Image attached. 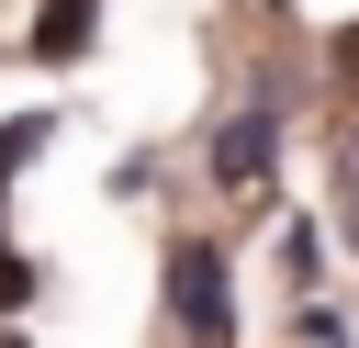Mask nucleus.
Here are the masks:
<instances>
[{
  "label": "nucleus",
  "mask_w": 359,
  "mask_h": 348,
  "mask_svg": "<svg viewBox=\"0 0 359 348\" xmlns=\"http://www.w3.org/2000/svg\"><path fill=\"white\" fill-rule=\"evenodd\" d=\"M269 157H280V112H269V101H247V112L213 135V180H224V191H258V180H269Z\"/></svg>",
  "instance_id": "1"
},
{
  "label": "nucleus",
  "mask_w": 359,
  "mask_h": 348,
  "mask_svg": "<svg viewBox=\"0 0 359 348\" xmlns=\"http://www.w3.org/2000/svg\"><path fill=\"white\" fill-rule=\"evenodd\" d=\"M168 303L191 314L202 348H224V258H213V247H180V258H168Z\"/></svg>",
  "instance_id": "2"
},
{
  "label": "nucleus",
  "mask_w": 359,
  "mask_h": 348,
  "mask_svg": "<svg viewBox=\"0 0 359 348\" xmlns=\"http://www.w3.org/2000/svg\"><path fill=\"white\" fill-rule=\"evenodd\" d=\"M90 22H101V0H45V11H34V56H79Z\"/></svg>",
  "instance_id": "3"
},
{
  "label": "nucleus",
  "mask_w": 359,
  "mask_h": 348,
  "mask_svg": "<svg viewBox=\"0 0 359 348\" xmlns=\"http://www.w3.org/2000/svg\"><path fill=\"white\" fill-rule=\"evenodd\" d=\"M45 135H56V112H22V123H0V180H11L22 157H45Z\"/></svg>",
  "instance_id": "4"
},
{
  "label": "nucleus",
  "mask_w": 359,
  "mask_h": 348,
  "mask_svg": "<svg viewBox=\"0 0 359 348\" xmlns=\"http://www.w3.org/2000/svg\"><path fill=\"white\" fill-rule=\"evenodd\" d=\"M11 303H34V258H11V247H0V314H11Z\"/></svg>",
  "instance_id": "5"
},
{
  "label": "nucleus",
  "mask_w": 359,
  "mask_h": 348,
  "mask_svg": "<svg viewBox=\"0 0 359 348\" xmlns=\"http://www.w3.org/2000/svg\"><path fill=\"white\" fill-rule=\"evenodd\" d=\"M337 67H348V79H359V22H348V34H337Z\"/></svg>",
  "instance_id": "6"
},
{
  "label": "nucleus",
  "mask_w": 359,
  "mask_h": 348,
  "mask_svg": "<svg viewBox=\"0 0 359 348\" xmlns=\"http://www.w3.org/2000/svg\"><path fill=\"white\" fill-rule=\"evenodd\" d=\"M348 236H359V168H348Z\"/></svg>",
  "instance_id": "7"
},
{
  "label": "nucleus",
  "mask_w": 359,
  "mask_h": 348,
  "mask_svg": "<svg viewBox=\"0 0 359 348\" xmlns=\"http://www.w3.org/2000/svg\"><path fill=\"white\" fill-rule=\"evenodd\" d=\"M0 348H22V337H0Z\"/></svg>",
  "instance_id": "8"
},
{
  "label": "nucleus",
  "mask_w": 359,
  "mask_h": 348,
  "mask_svg": "<svg viewBox=\"0 0 359 348\" xmlns=\"http://www.w3.org/2000/svg\"><path fill=\"white\" fill-rule=\"evenodd\" d=\"M348 168H359V157H348Z\"/></svg>",
  "instance_id": "9"
}]
</instances>
